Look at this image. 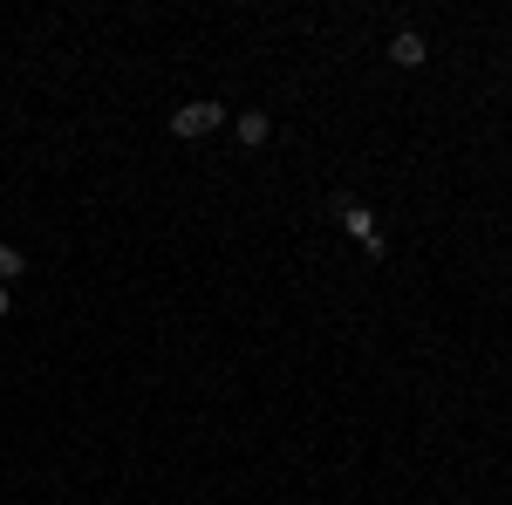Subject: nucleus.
<instances>
[{
    "instance_id": "obj_1",
    "label": "nucleus",
    "mask_w": 512,
    "mask_h": 505,
    "mask_svg": "<svg viewBox=\"0 0 512 505\" xmlns=\"http://www.w3.org/2000/svg\"><path fill=\"white\" fill-rule=\"evenodd\" d=\"M219 103H185V110H171V137H205V130H219Z\"/></svg>"
},
{
    "instance_id": "obj_2",
    "label": "nucleus",
    "mask_w": 512,
    "mask_h": 505,
    "mask_svg": "<svg viewBox=\"0 0 512 505\" xmlns=\"http://www.w3.org/2000/svg\"><path fill=\"white\" fill-rule=\"evenodd\" d=\"M342 233H349L355 246H369V253H383V226H376L369 205H342Z\"/></svg>"
},
{
    "instance_id": "obj_3",
    "label": "nucleus",
    "mask_w": 512,
    "mask_h": 505,
    "mask_svg": "<svg viewBox=\"0 0 512 505\" xmlns=\"http://www.w3.org/2000/svg\"><path fill=\"white\" fill-rule=\"evenodd\" d=\"M424 55H431V48H424V35H417V28H403V35L390 41V62H396V69H417Z\"/></svg>"
},
{
    "instance_id": "obj_4",
    "label": "nucleus",
    "mask_w": 512,
    "mask_h": 505,
    "mask_svg": "<svg viewBox=\"0 0 512 505\" xmlns=\"http://www.w3.org/2000/svg\"><path fill=\"white\" fill-rule=\"evenodd\" d=\"M239 144H267V137H274V117H267V110H239Z\"/></svg>"
},
{
    "instance_id": "obj_5",
    "label": "nucleus",
    "mask_w": 512,
    "mask_h": 505,
    "mask_svg": "<svg viewBox=\"0 0 512 505\" xmlns=\"http://www.w3.org/2000/svg\"><path fill=\"white\" fill-rule=\"evenodd\" d=\"M21 267H28V260H21V246H0V287H7Z\"/></svg>"
},
{
    "instance_id": "obj_6",
    "label": "nucleus",
    "mask_w": 512,
    "mask_h": 505,
    "mask_svg": "<svg viewBox=\"0 0 512 505\" xmlns=\"http://www.w3.org/2000/svg\"><path fill=\"white\" fill-rule=\"evenodd\" d=\"M7 308H14V294H7V287H0V321H7Z\"/></svg>"
}]
</instances>
